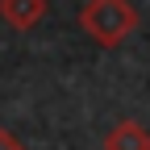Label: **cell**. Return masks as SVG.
Wrapping results in <instances>:
<instances>
[{
  "instance_id": "2",
  "label": "cell",
  "mask_w": 150,
  "mask_h": 150,
  "mask_svg": "<svg viewBox=\"0 0 150 150\" xmlns=\"http://www.w3.org/2000/svg\"><path fill=\"white\" fill-rule=\"evenodd\" d=\"M104 150H150V129L134 117H125L104 134Z\"/></svg>"
},
{
  "instance_id": "3",
  "label": "cell",
  "mask_w": 150,
  "mask_h": 150,
  "mask_svg": "<svg viewBox=\"0 0 150 150\" xmlns=\"http://www.w3.org/2000/svg\"><path fill=\"white\" fill-rule=\"evenodd\" d=\"M50 0H0V21H8L13 29H33L46 17Z\"/></svg>"
},
{
  "instance_id": "4",
  "label": "cell",
  "mask_w": 150,
  "mask_h": 150,
  "mask_svg": "<svg viewBox=\"0 0 150 150\" xmlns=\"http://www.w3.org/2000/svg\"><path fill=\"white\" fill-rule=\"evenodd\" d=\"M0 150H25V146L17 142V134H8V129H0Z\"/></svg>"
},
{
  "instance_id": "1",
  "label": "cell",
  "mask_w": 150,
  "mask_h": 150,
  "mask_svg": "<svg viewBox=\"0 0 150 150\" xmlns=\"http://www.w3.org/2000/svg\"><path fill=\"white\" fill-rule=\"evenodd\" d=\"M79 29L100 50H117L125 38L138 29V8L129 4V0H83Z\"/></svg>"
}]
</instances>
